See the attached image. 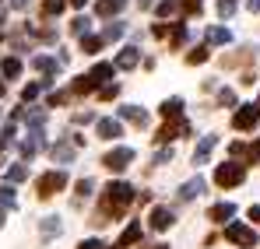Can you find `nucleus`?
Listing matches in <instances>:
<instances>
[{
  "mask_svg": "<svg viewBox=\"0 0 260 249\" xmlns=\"http://www.w3.org/2000/svg\"><path fill=\"white\" fill-rule=\"evenodd\" d=\"M130 200H134V190H130L127 183H113V186L106 190V207L113 210V214H120Z\"/></svg>",
  "mask_w": 260,
  "mask_h": 249,
  "instance_id": "obj_1",
  "label": "nucleus"
},
{
  "mask_svg": "<svg viewBox=\"0 0 260 249\" xmlns=\"http://www.w3.org/2000/svg\"><path fill=\"white\" fill-rule=\"evenodd\" d=\"M243 175H246L243 168L229 162V165H218V172H215V183H218V186H239V183H243Z\"/></svg>",
  "mask_w": 260,
  "mask_h": 249,
  "instance_id": "obj_2",
  "label": "nucleus"
},
{
  "mask_svg": "<svg viewBox=\"0 0 260 249\" xmlns=\"http://www.w3.org/2000/svg\"><path fill=\"white\" fill-rule=\"evenodd\" d=\"M257 120H260V109H257V105H239V113L232 116V126H236V130H253Z\"/></svg>",
  "mask_w": 260,
  "mask_h": 249,
  "instance_id": "obj_3",
  "label": "nucleus"
},
{
  "mask_svg": "<svg viewBox=\"0 0 260 249\" xmlns=\"http://www.w3.org/2000/svg\"><path fill=\"white\" fill-rule=\"evenodd\" d=\"M225 235H229V242H236V246H253V242H257V235H253L246 225H229Z\"/></svg>",
  "mask_w": 260,
  "mask_h": 249,
  "instance_id": "obj_4",
  "label": "nucleus"
},
{
  "mask_svg": "<svg viewBox=\"0 0 260 249\" xmlns=\"http://www.w3.org/2000/svg\"><path fill=\"white\" fill-rule=\"evenodd\" d=\"M130 158H134V151H130V148H120V151H113V155L106 158V165L109 168H127Z\"/></svg>",
  "mask_w": 260,
  "mask_h": 249,
  "instance_id": "obj_5",
  "label": "nucleus"
},
{
  "mask_svg": "<svg viewBox=\"0 0 260 249\" xmlns=\"http://www.w3.org/2000/svg\"><path fill=\"white\" fill-rule=\"evenodd\" d=\"M169 225H173V210H166V207H155V210H151V228H158V232H162V228H169Z\"/></svg>",
  "mask_w": 260,
  "mask_h": 249,
  "instance_id": "obj_6",
  "label": "nucleus"
},
{
  "mask_svg": "<svg viewBox=\"0 0 260 249\" xmlns=\"http://www.w3.org/2000/svg\"><path fill=\"white\" fill-rule=\"evenodd\" d=\"M60 186H63V175H60V172H49V175L43 179V193L46 197H49L53 190H60Z\"/></svg>",
  "mask_w": 260,
  "mask_h": 249,
  "instance_id": "obj_7",
  "label": "nucleus"
},
{
  "mask_svg": "<svg viewBox=\"0 0 260 249\" xmlns=\"http://www.w3.org/2000/svg\"><path fill=\"white\" fill-rule=\"evenodd\" d=\"M201 190H204V183H201V179H190V183H186V186L179 190V197H183V200H193V197H197Z\"/></svg>",
  "mask_w": 260,
  "mask_h": 249,
  "instance_id": "obj_8",
  "label": "nucleus"
},
{
  "mask_svg": "<svg viewBox=\"0 0 260 249\" xmlns=\"http://www.w3.org/2000/svg\"><path fill=\"white\" fill-rule=\"evenodd\" d=\"M232 204H218V207H211V221H225V218H232Z\"/></svg>",
  "mask_w": 260,
  "mask_h": 249,
  "instance_id": "obj_9",
  "label": "nucleus"
},
{
  "mask_svg": "<svg viewBox=\"0 0 260 249\" xmlns=\"http://www.w3.org/2000/svg\"><path fill=\"white\" fill-rule=\"evenodd\" d=\"M99 133H102V137H120V123H113V120H102V123H99Z\"/></svg>",
  "mask_w": 260,
  "mask_h": 249,
  "instance_id": "obj_10",
  "label": "nucleus"
},
{
  "mask_svg": "<svg viewBox=\"0 0 260 249\" xmlns=\"http://www.w3.org/2000/svg\"><path fill=\"white\" fill-rule=\"evenodd\" d=\"M211 148H215V137H204V140H201V148H197V155H193V158H197V162H204V158H208V155H211Z\"/></svg>",
  "mask_w": 260,
  "mask_h": 249,
  "instance_id": "obj_11",
  "label": "nucleus"
},
{
  "mask_svg": "<svg viewBox=\"0 0 260 249\" xmlns=\"http://www.w3.org/2000/svg\"><path fill=\"white\" fill-rule=\"evenodd\" d=\"M179 109H183V102H179V98H169V102H166V105H162V116H179Z\"/></svg>",
  "mask_w": 260,
  "mask_h": 249,
  "instance_id": "obj_12",
  "label": "nucleus"
},
{
  "mask_svg": "<svg viewBox=\"0 0 260 249\" xmlns=\"http://www.w3.org/2000/svg\"><path fill=\"white\" fill-rule=\"evenodd\" d=\"M137 63V49H123L120 53V67H134Z\"/></svg>",
  "mask_w": 260,
  "mask_h": 249,
  "instance_id": "obj_13",
  "label": "nucleus"
},
{
  "mask_svg": "<svg viewBox=\"0 0 260 249\" xmlns=\"http://www.w3.org/2000/svg\"><path fill=\"white\" fill-rule=\"evenodd\" d=\"M120 7H123V0H102V4H99L102 14H113V11H120Z\"/></svg>",
  "mask_w": 260,
  "mask_h": 249,
  "instance_id": "obj_14",
  "label": "nucleus"
},
{
  "mask_svg": "<svg viewBox=\"0 0 260 249\" xmlns=\"http://www.w3.org/2000/svg\"><path fill=\"white\" fill-rule=\"evenodd\" d=\"M137 235H141V228H137V225H130L127 232H123V239H120V242H123V246H130V242H137Z\"/></svg>",
  "mask_w": 260,
  "mask_h": 249,
  "instance_id": "obj_15",
  "label": "nucleus"
},
{
  "mask_svg": "<svg viewBox=\"0 0 260 249\" xmlns=\"http://www.w3.org/2000/svg\"><path fill=\"white\" fill-rule=\"evenodd\" d=\"M232 11H236V0H218V14H225V18H229Z\"/></svg>",
  "mask_w": 260,
  "mask_h": 249,
  "instance_id": "obj_16",
  "label": "nucleus"
},
{
  "mask_svg": "<svg viewBox=\"0 0 260 249\" xmlns=\"http://www.w3.org/2000/svg\"><path fill=\"white\" fill-rule=\"evenodd\" d=\"M208 39H211V42H229V32H225V28H211Z\"/></svg>",
  "mask_w": 260,
  "mask_h": 249,
  "instance_id": "obj_17",
  "label": "nucleus"
},
{
  "mask_svg": "<svg viewBox=\"0 0 260 249\" xmlns=\"http://www.w3.org/2000/svg\"><path fill=\"white\" fill-rule=\"evenodd\" d=\"M123 116H127V120H134V123H144V113H141V109H134V105H130V109H123Z\"/></svg>",
  "mask_w": 260,
  "mask_h": 249,
  "instance_id": "obj_18",
  "label": "nucleus"
},
{
  "mask_svg": "<svg viewBox=\"0 0 260 249\" xmlns=\"http://www.w3.org/2000/svg\"><path fill=\"white\" fill-rule=\"evenodd\" d=\"M204 60H208V49H193L190 53V63H204Z\"/></svg>",
  "mask_w": 260,
  "mask_h": 249,
  "instance_id": "obj_19",
  "label": "nucleus"
},
{
  "mask_svg": "<svg viewBox=\"0 0 260 249\" xmlns=\"http://www.w3.org/2000/svg\"><path fill=\"white\" fill-rule=\"evenodd\" d=\"M4 74L14 78V74H18V60H7V63H4Z\"/></svg>",
  "mask_w": 260,
  "mask_h": 249,
  "instance_id": "obj_20",
  "label": "nucleus"
},
{
  "mask_svg": "<svg viewBox=\"0 0 260 249\" xmlns=\"http://www.w3.org/2000/svg\"><path fill=\"white\" fill-rule=\"evenodd\" d=\"M173 11H176V0H166V4L158 7V14H173Z\"/></svg>",
  "mask_w": 260,
  "mask_h": 249,
  "instance_id": "obj_21",
  "label": "nucleus"
},
{
  "mask_svg": "<svg viewBox=\"0 0 260 249\" xmlns=\"http://www.w3.org/2000/svg\"><path fill=\"white\" fill-rule=\"evenodd\" d=\"M250 218H253V221H260V207H253V210H250Z\"/></svg>",
  "mask_w": 260,
  "mask_h": 249,
  "instance_id": "obj_22",
  "label": "nucleus"
},
{
  "mask_svg": "<svg viewBox=\"0 0 260 249\" xmlns=\"http://www.w3.org/2000/svg\"><path fill=\"white\" fill-rule=\"evenodd\" d=\"M81 249H102V246H99V242H85Z\"/></svg>",
  "mask_w": 260,
  "mask_h": 249,
  "instance_id": "obj_23",
  "label": "nucleus"
},
{
  "mask_svg": "<svg viewBox=\"0 0 260 249\" xmlns=\"http://www.w3.org/2000/svg\"><path fill=\"white\" fill-rule=\"evenodd\" d=\"M250 11H260V0H250Z\"/></svg>",
  "mask_w": 260,
  "mask_h": 249,
  "instance_id": "obj_24",
  "label": "nucleus"
}]
</instances>
